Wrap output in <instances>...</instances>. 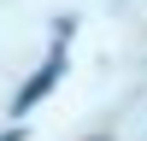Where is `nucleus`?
<instances>
[{"label": "nucleus", "mask_w": 147, "mask_h": 141, "mask_svg": "<svg viewBox=\"0 0 147 141\" xmlns=\"http://www.w3.org/2000/svg\"><path fill=\"white\" fill-rule=\"evenodd\" d=\"M59 70H65V41H59L53 53H47V65L35 70L30 82H24V94H18V106H12V112H30V106H35V100H41V94H47V88L59 82Z\"/></svg>", "instance_id": "f257e3e1"}]
</instances>
